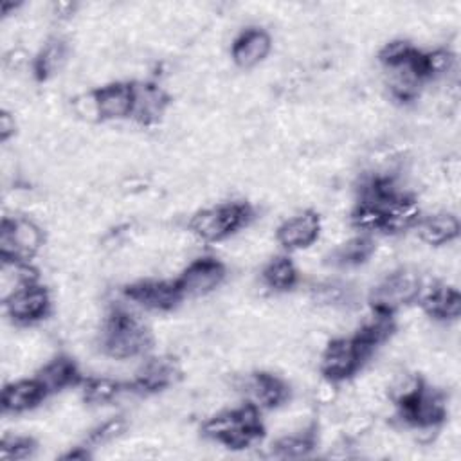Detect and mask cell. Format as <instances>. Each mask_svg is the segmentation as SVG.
I'll use <instances>...</instances> for the list:
<instances>
[{"instance_id": "1", "label": "cell", "mask_w": 461, "mask_h": 461, "mask_svg": "<svg viewBox=\"0 0 461 461\" xmlns=\"http://www.w3.org/2000/svg\"><path fill=\"white\" fill-rule=\"evenodd\" d=\"M153 346L151 330L126 306L110 312L101 328L103 353L117 362L146 355Z\"/></svg>"}, {"instance_id": "2", "label": "cell", "mask_w": 461, "mask_h": 461, "mask_svg": "<svg viewBox=\"0 0 461 461\" xmlns=\"http://www.w3.org/2000/svg\"><path fill=\"white\" fill-rule=\"evenodd\" d=\"M202 432L230 448L250 447L263 434L259 409L247 402L236 409L218 411L203 421Z\"/></svg>"}, {"instance_id": "3", "label": "cell", "mask_w": 461, "mask_h": 461, "mask_svg": "<svg viewBox=\"0 0 461 461\" xmlns=\"http://www.w3.org/2000/svg\"><path fill=\"white\" fill-rule=\"evenodd\" d=\"M254 212L245 202H223L196 211L189 220V232L205 243H218L249 225Z\"/></svg>"}, {"instance_id": "4", "label": "cell", "mask_w": 461, "mask_h": 461, "mask_svg": "<svg viewBox=\"0 0 461 461\" xmlns=\"http://www.w3.org/2000/svg\"><path fill=\"white\" fill-rule=\"evenodd\" d=\"M421 276L411 267L394 268L382 277L369 294L371 310L394 313L412 304L421 292Z\"/></svg>"}, {"instance_id": "5", "label": "cell", "mask_w": 461, "mask_h": 461, "mask_svg": "<svg viewBox=\"0 0 461 461\" xmlns=\"http://www.w3.org/2000/svg\"><path fill=\"white\" fill-rule=\"evenodd\" d=\"M373 353L355 335L331 339L321 351V373L324 378L340 384L357 375Z\"/></svg>"}, {"instance_id": "6", "label": "cell", "mask_w": 461, "mask_h": 461, "mask_svg": "<svg viewBox=\"0 0 461 461\" xmlns=\"http://www.w3.org/2000/svg\"><path fill=\"white\" fill-rule=\"evenodd\" d=\"M45 234L31 218L4 216L0 227L2 261H31L43 247Z\"/></svg>"}, {"instance_id": "7", "label": "cell", "mask_w": 461, "mask_h": 461, "mask_svg": "<svg viewBox=\"0 0 461 461\" xmlns=\"http://www.w3.org/2000/svg\"><path fill=\"white\" fill-rule=\"evenodd\" d=\"M225 265L211 256L189 261L175 279L182 299H198L214 292L225 279Z\"/></svg>"}, {"instance_id": "8", "label": "cell", "mask_w": 461, "mask_h": 461, "mask_svg": "<svg viewBox=\"0 0 461 461\" xmlns=\"http://www.w3.org/2000/svg\"><path fill=\"white\" fill-rule=\"evenodd\" d=\"M398 411V416L403 423L411 427H421V425H441L447 418V394L429 385L427 382L421 384L418 393L409 398L407 402L394 405Z\"/></svg>"}, {"instance_id": "9", "label": "cell", "mask_w": 461, "mask_h": 461, "mask_svg": "<svg viewBox=\"0 0 461 461\" xmlns=\"http://www.w3.org/2000/svg\"><path fill=\"white\" fill-rule=\"evenodd\" d=\"M7 317L16 326H32L43 321L50 312V295L40 283H29L16 288L4 299Z\"/></svg>"}, {"instance_id": "10", "label": "cell", "mask_w": 461, "mask_h": 461, "mask_svg": "<svg viewBox=\"0 0 461 461\" xmlns=\"http://www.w3.org/2000/svg\"><path fill=\"white\" fill-rule=\"evenodd\" d=\"M124 299L146 312H169L182 301V295L175 279H142L126 286Z\"/></svg>"}, {"instance_id": "11", "label": "cell", "mask_w": 461, "mask_h": 461, "mask_svg": "<svg viewBox=\"0 0 461 461\" xmlns=\"http://www.w3.org/2000/svg\"><path fill=\"white\" fill-rule=\"evenodd\" d=\"M421 50L414 49L411 54L405 58L382 65L384 67V76H385V85L389 88V94L398 99V101H414L420 95V90L423 83L427 81L421 70V61H420Z\"/></svg>"}, {"instance_id": "12", "label": "cell", "mask_w": 461, "mask_h": 461, "mask_svg": "<svg viewBox=\"0 0 461 461\" xmlns=\"http://www.w3.org/2000/svg\"><path fill=\"white\" fill-rule=\"evenodd\" d=\"M240 389L245 394L247 402L256 405L259 411L276 409L286 403L290 398L288 384L281 376L267 371H258L245 376Z\"/></svg>"}, {"instance_id": "13", "label": "cell", "mask_w": 461, "mask_h": 461, "mask_svg": "<svg viewBox=\"0 0 461 461\" xmlns=\"http://www.w3.org/2000/svg\"><path fill=\"white\" fill-rule=\"evenodd\" d=\"M131 119L142 126L157 124L169 108V94L153 81H131Z\"/></svg>"}, {"instance_id": "14", "label": "cell", "mask_w": 461, "mask_h": 461, "mask_svg": "<svg viewBox=\"0 0 461 461\" xmlns=\"http://www.w3.org/2000/svg\"><path fill=\"white\" fill-rule=\"evenodd\" d=\"M321 218L315 211H301L286 218L276 230V240L288 250H303L312 247L321 234Z\"/></svg>"}, {"instance_id": "15", "label": "cell", "mask_w": 461, "mask_h": 461, "mask_svg": "<svg viewBox=\"0 0 461 461\" xmlns=\"http://www.w3.org/2000/svg\"><path fill=\"white\" fill-rule=\"evenodd\" d=\"M418 299L421 312L436 321H457L461 313V297L457 288L452 285L441 281H432L429 285L421 283Z\"/></svg>"}, {"instance_id": "16", "label": "cell", "mask_w": 461, "mask_h": 461, "mask_svg": "<svg viewBox=\"0 0 461 461\" xmlns=\"http://www.w3.org/2000/svg\"><path fill=\"white\" fill-rule=\"evenodd\" d=\"M180 375H182V369H180L176 358H173L169 355L151 357L137 367L131 385L142 394L157 393V391L171 387L180 378Z\"/></svg>"}, {"instance_id": "17", "label": "cell", "mask_w": 461, "mask_h": 461, "mask_svg": "<svg viewBox=\"0 0 461 461\" xmlns=\"http://www.w3.org/2000/svg\"><path fill=\"white\" fill-rule=\"evenodd\" d=\"M272 50V36L261 27L241 31L230 47V58L240 68H254L267 59Z\"/></svg>"}, {"instance_id": "18", "label": "cell", "mask_w": 461, "mask_h": 461, "mask_svg": "<svg viewBox=\"0 0 461 461\" xmlns=\"http://www.w3.org/2000/svg\"><path fill=\"white\" fill-rule=\"evenodd\" d=\"M416 236L429 247L450 245L459 236V220L454 212L436 211L421 216L414 225Z\"/></svg>"}, {"instance_id": "19", "label": "cell", "mask_w": 461, "mask_h": 461, "mask_svg": "<svg viewBox=\"0 0 461 461\" xmlns=\"http://www.w3.org/2000/svg\"><path fill=\"white\" fill-rule=\"evenodd\" d=\"M101 121H121L131 115V83L112 81L95 88Z\"/></svg>"}, {"instance_id": "20", "label": "cell", "mask_w": 461, "mask_h": 461, "mask_svg": "<svg viewBox=\"0 0 461 461\" xmlns=\"http://www.w3.org/2000/svg\"><path fill=\"white\" fill-rule=\"evenodd\" d=\"M45 391L36 378H18L4 385L2 409L4 414H22L34 409L45 398Z\"/></svg>"}, {"instance_id": "21", "label": "cell", "mask_w": 461, "mask_h": 461, "mask_svg": "<svg viewBox=\"0 0 461 461\" xmlns=\"http://www.w3.org/2000/svg\"><path fill=\"white\" fill-rule=\"evenodd\" d=\"M45 394H54L58 391H63L70 385H77L81 376L77 371V366L72 358L68 357H54L47 360L34 375Z\"/></svg>"}, {"instance_id": "22", "label": "cell", "mask_w": 461, "mask_h": 461, "mask_svg": "<svg viewBox=\"0 0 461 461\" xmlns=\"http://www.w3.org/2000/svg\"><path fill=\"white\" fill-rule=\"evenodd\" d=\"M420 218H421L420 202L411 193H403L384 207L382 230L387 234H398L407 229H412Z\"/></svg>"}, {"instance_id": "23", "label": "cell", "mask_w": 461, "mask_h": 461, "mask_svg": "<svg viewBox=\"0 0 461 461\" xmlns=\"http://www.w3.org/2000/svg\"><path fill=\"white\" fill-rule=\"evenodd\" d=\"M68 59V45L61 36L47 38L32 59V72L38 79H49L63 70Z\"/></svg>"}, {"instance_id": "24", "label": "cell", "mask_w": 461, "mask_h": 461, "mask_svg": "<svg viewBox=\"0 0 461 461\" xmlns=\"http://www.w3.org/2000/svg\"><path fill=\"white\" fill-rule=\"evenodd\" d=\"M299 270L295 263L286 256L272 258L263 272H261V283L270 292H288L297 285Z\"/></svg>"}, {"instance_id": "25", "label": "cell", "mask_w": 461, "mask_h": 461, "mask_svg": "<svg viewBox=\"0 0 461 461\" xmlns=\"http://www.w3.org/2000/svg\"><path fill=\"white\" fill-rule=\"evenodd\" d=\"M79 391H81V398L86 402V403H92V405H106V403H112L115 402L122 389H124V384H121L119 380L112 378V376H86V378H81L79 380Z\"/></svg>"}, {"instance_id": "26", "label": "cell", "mask_w": 461, "mask_h": 461, "mask_svg": "<svg viewBox=\"0 0 461 461\" xmlns=\"http://www.w3.org/2000/svg\"><path fill=\"white\" fill-rule=\"evenodd\" d=\"M376 243L369 234H358L353 238H348L346 241L339 243V247L333 250V261L339 267H360L362 263L369 261L373 256Z\"/></svg>"}, {"instance_id": "27", "label": "cell", "mask_w": 461, "mask_h": 461, "mask_svg": "<svg viewBox=\"0 0 461 461\" xmlns=\"http://www.w3.org/2000/svg\"><path fill=\"white\" fill-rule=\"evenodd\" d=\"M313 430L315 429L312 425H308L304 429H299L297 432L281 436L272 445V454L276 457H283V459H297V457L308 456L317 443Z\"/></svg>"}, {"instance_id": "28", "label": "cell", "mask_w": 461, "mask_h": 461, "mask_svg": "<svg viewBox=\"0 0 461 461\" xmlns=\"http://www.w3.org/2000/svg\"><path fill=\"white\" fill-rule=\"evenodd\" d=\"M420 61H421V70L427 81L447 79L456 67L454 52L445 47H436L432 50L421 52Z\"/></svg>"}, {"instance_id": "29", "label": "cell", "mask_w": 461, "mask_h": 461, "mask_svg": "<svg viewBox=\"0 0 461 461\" xmlns=\"http://www.w3.org/2000/svg\"><path fill=\"white\" fill-rule=\"evenodd\" d=\"M349 218L351 225L362 230V234L384 229V207L371 202H357Z\"/></svg>"}, {"instance_id": "30", "label": "cell", "mask_w": 461, "mask_h": 461, "mask_svg": "<svg viewBox=\"0 0 461 461\" xmlns=\"http://www.w3.org/2000/svg\"><path fill=\"white\" fill-rule=\"evenodd\" d=\"M128 429V421L124 418H110L101 421L90 434H88V443L94 447L106 445L121 438Z\"/></svg>"}, {"instance_id": "31", "label": "cell", "mask_w": 461, "mask_h": 461, "mask_svg": "<svg viewBox=\"0 0 461 461\" xmlns=\"http://www.w3.org/2000/svg\"><path fill=\"white\" fill-rule=\"evenodd\" d=\"M36 448V443L32 438L27 436H4L2 439V459L4 461H13V459H25L29 457Z\"/></svg>"}, {"instance_id": "32", "label": "cell", "mask_w": 461, "mask_h": 461, "mask_svg": "<svg viewBox=\"0 0 461 461\" xmlns=\"http://www.w3.org/2000/svg\"><path fill=\"white\" fill-rule=\"evenodd\" d=\"M72 113H74L79 121H85V122H99V121H101V113H99V103H97L95 90L77 94V95L72 99Z\"/></svg>"}, {"instance_id": "33", "label": "cell", "mask_w": 461, "mask_h": 461, "mask_svg": "<svg viewBox=\"0 0 461 461\" xmlns=\"http://www.w3.org/2000/svg\"><path fill=\"white\" fill-rule=\"evenodd\" d=\"M373 429V418L367 411H351L344 421V434L349 439H357Z\"/></svg>"}, {"instance_id": "34", "label": "cell", "mask_w": 461, "mask_h": 461, "mask_svg": "<svg viewBox=\"0 0 461 461\" xmlns=\"http://www.w3.org/2000/svg\"><path fill=\"white\" fill-rule=\"evenodd\" d=\"M339 398V382H333L330 378H322L315 385V400L322 405H331Z\"/></svg>"}, {"instance_id": "35", "label": "cell", "mask_w": 461, "mask_h": 461, "mask_svg": "<svg viewBox=\"0 0 461 461\" xmlns=\"http://www.w3.org/2000/svg\"><path fill=\"white\" fill-rule=\"evenodd\" d=\"M16 131V119H14V113L9 112V110H2V115H0V139L2 142H7Z\"/></svg>"}]
</instances>
